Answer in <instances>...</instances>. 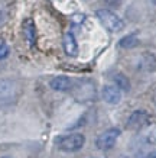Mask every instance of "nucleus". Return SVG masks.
I'll use <instances>...</instances> for the list:
<instances>
[{
  "label": "nucleus",
  "instance_id": "19",
  "mask_svg": "<svg viewBox=\"0 0 156 158\" xmlns=\"http://www.w3.org/2000/svg\"><path fill=\"white\" fill-rule=\"evenodd\" d=\"M152 3H153V5L156 6V0H152Z\"/></svg>",
  "mask_w": 156,
  "mask_h": 158
},
{
  "label": "nucleus",
  "instance_id": "18",
  "mask_svg": "<svg viewBox=\"0 0 156 158\" xmlns=\"http://www.w3.org/2000/svg\"><path fill=\"white\" fill-rule=\"evenodd\" d=\"M2 158H13V157H9V155H5V157H2Z\"/></svg>",
  "mask_w": 156,
  "mask_h": 158
},
{
  "label": "nucleus",
  "instance_id": "1",
  "mask_svg": "<svg viewBox=\"0 0 156 158\" xmlns=\"http://www.w3.org/2000/svg\"><path fill=\"white\" fill-rule=\"evenodd\" d=\"M20 94V84L12 78L0 80V105H10Z\"/></svg>",
  "mask_w": 156,
  "mask_h": 158
},
{
  "label": "nucleus",
  "instance_id": "8",
  "mask_svg": "<svg viewBox=\"0 0 156 158\" xmlns=\"http://www.w3.org/2000/svg\"><path fill=\"white\" fill-rule=\"evenodd\" d=\"M101 97L109 105H117L122 100V90L116 84H107L101 90Z\"/></svg>",
  "mask_w": 156,
  "mask_h": 158
},
{
  "label": "nucleus",
  "instance_id": "6",
  "mask_svg": "<svg viewBox=\"0 0 156 158\" xmlns=\"http://www.w3.org/2000/svg\"><path fill=\"white\" fill-rule=\"evenodd\" d=\"M134 68L143 73H153L156 70V57L150 52H142L134 58Z\"/></svg>",
  "mask_w": 156,
  "mask_h": 158
},
{
  "label": "nucleus",
  "instance_id": "14",
  "mask_svg": "<svg viewBox=\"0 0 156 158\" xmlns=\"http://www.w3.org/2000/svg\"><path fill=\"white\" fill-rule=\"evenodd\" d=\"M113 80H114V84L120 89V90L123 91H129L130 90V81H129V78L124 74L122 73H116L113 76Z\"/></svg>",
  "mask_w": 156,
  "mask_h": 158
},
{
  "label": "nucleus",
  "instance_id": "2",
  "mask_svg": "<svg viewBox=\"0 0 156 158\" xmlns=\"http://www.w3.org/2000/svg\"><path fill=\"white\" fill-rule=\"evenodd\" d=\"M95 16H97V19L101 22V25H103L109 32L116 34V32L123 31V28H124L123 19H122L120 16H117L114 12H111V10L100 9L95 12Z\"/></svg>",
  "mask_w": 156,
  "mask_h": 158
},
{
  "label": "nucleus",
  "instance_id": "3",
  "mask_svg": "<svg viewBox=\"0 0 156 158\" xmlns=\"http://www.w3.org/2000/svg\"><path fill=\"white\" fill-rule=\"evenodd\" d=\"M71 90L75 100L81 102V103L94 102L95 97H97V89H95V84L91 80H82V81L77 83L75 86H72Z\"/></svg>",
  "mask_w": 156,
  "mask_h": 158
},
{
  "label": "nucleus",
  "instance_id": "9",
  "mask_svg": "<svg viewBox=\"0 0 156 158\" xmlns=\"http://www.w3.org/2000/svg\"><path fill=\"white\" fill-rule=\"evenodd\" d=\"M49 86H51L52 90H57V91H70L74 86V83L70 77L66 76H57L54 77L49 83Z\"/></svg>",
  "mask_w": 156,
  "mask_h": 158
},
{
  "label": "nucleus",
  "instance_id": "12",
  "mask_svg": "<svg viewBox=\"0 0 156 158\" xmlns=\"http://www.w3.org/2000/svg\"><path fill=\"white\" fill-rule=\"evenodd\" d=\"M23 34L25 38L28 41V44L30 47L35 45V41H36V29H35V23H33L32 19H26L23 23Z\"/></svg>",
  "mask_w": 156,
  "mask_h": 158
},
{
  "label": "nucleus",
  "instance_id": "13",
  "mask_svg": "<svg viewBox=\"0 0 156 158\" xmlns=\"http://www.w3.org/2000/svg\"><path fill=\"white\" fill-rule=\"evenodd\" d=\"M137 45H139V38L133 34L123 36V38L120 39V42H118V47H122L124 49H132L134 47H137Z\"/></svg>",
  "mask_w": 156,
  "mask_h": 158
},
{
  "label": "nucleus",
  "instance_id": "11",
  "mask_svg": "<svg viewBox=\"0 0 156 158\" xmlns=\"http://www.w3.org/2000/svg\"><path fill=\"white\" fill-rule=\"evenodd\" d=\"M64 51H65L66 55H70V57H75L77 54H78V44H77L75 38H74V35L72 34H65L64 35Z\"/></svg>",
  "mask_w": 156,
  "mask_h": 158
},
{
  "label": "nucleus",
  "instance_id": "5",
  "mask_svg": "<svg viewBox=\"0 0 156 158\" xmlns=\"http://www.w3.org/2000/svg\"><path fill=\"white\" fill-rule=\"evenodd\" d=\"M118 136H120V131L117 128H111V129L104 131L103 134L98 135V138L95 139V147L101 151H109L116 145Z\"/></svg>",
  "mask_w": 156,
  "mask_h": 158
},
{
  "label": "nucleus",
  "instance_id": "15",
  "mask_svg": "<svg viewBox=\"0 0 156 158\" xmlns=\"http://www.w3.org/2000/svg\"><path fill=\"white\" fill-rule=\"evenodd\" d=\"M9 55V47L6 44H0V60H3Z\"/></svg>",
  "mask_w": 156,
  "mask_h": 158
},
{
  "label": "nucleus",
  "instance_id": "10",
  "mask_svg": "<svg viewBox=\"0 0 156 158\" xmlns=\"http://www.w3.org/2000/svg\"><path fill=\"white\" fill-rule=\"evenodd\" d=\"M140 139L146 145H156V123H149L140 129Z\"/></svg>",
  "mask_w": 156,
  "mask_h": 158
},
{
  "label": "nucleus",
  "instance_id": "16",
  "mask_svg": "<svg viewBox=\"0 0 156 158\" xmlns=\"http://www.w3.org/2000/svg\"><path fill=\"white\" fill-rule=\"evenodd\" d=\"M146 158H156V151H153V152H150L149 155H147Z\"/></svg>",
  "mask_w": 156,
  "mask_h": 158
},
{
  "label": "nucleus",
  "instance_id": "4",
  "mask_svg": "<svg viewBox=\"0 0 156 158\" xmlns=\"http://www.w3.org/2000/svg\"><path fill=\"white\" fill-rule=\"evenodd\" d=\"M84 142H85L84 135L74 132V134L64 135V136L58 139V147H59V149L65 151V152H75V151L82 148Z\"/></svg>",
  "mask_w": 156,
  "mask_h": 158
},
{
  "label": "nucleus",
  "instance_id": "7",
  "mask_svg": "<svg viewBox=\"0 0 156 158\" xmlns=\"http://www.w3.org/2000/svg\"><path fill=\"white\" fill-rule=\"evenodd\" d=\"M150 122V116L147 113L146 110L139 109L134 110L132 115L129 116L127 119V128L129 129H142L143 126H146L147 123Z\"/></svg>",
  "mask_w": 156,
  "mask_h": 158
},
{
  "label": "nucleus",
  "instance_id": "17",
  "mask_svg": "<svg viewBox=\"0 0 156 158\" xmlns=\"http://www.w3.org/2000/svg\"><path fill=\"white\" fill-rule=\"evenodd\" d=\"M153 103H155V106H156V90L153 91Z\"/></svg>",
  "mask_w": 156,
  "mask_h": 158
}]
</instances>
